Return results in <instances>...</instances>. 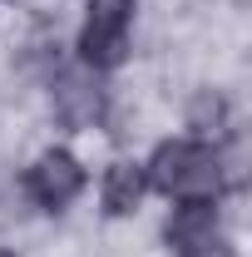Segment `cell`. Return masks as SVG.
Segmentation results:
<instances>
[{"instance_id": "6da1fadb", "label": "cell", "mask_w": 252, "mask_h": 257, "mask_svg": "<svg viewBox=\"0 0 252 257\" xmlns=\"http://www.w3.org/2000/svg\"><path fill=\"white\" fill-rule=\"evenodd\" d=\"M144 178L168 198H218L227 183V159L203 139H163L144 163Z\"/></svg>"}, {"instance_id": "7a4b0ae2", "label": "cell", "mask_w": 252, "mask_h": 257, "mask_svg": "<svg viewBox=\"0 0 252 257\" xmlns=\"http://www.w3.org/2000/svg\"><path fill=\"white\" fill-rule=\"evenodd\" d=\"M129 30H134V0H89L84 25H79V64L89 69H114L129 55Z\"/></svg>"}, {"instance_id": "3957f363", "label": "cell", "mask_w": 252, "mask_h": 257, "mask_svg": "<svg viewBox=\"0 0 252 257\" xmlns=\"http://www.w3.org/2000/svg\"><path fill=\"white\" fill-rule=\"evenodd\" d=\"M50 99H55V119L64 128H94L109 114V89H104L99 69H89V64L60 69L50 84Z\"/></svg>"}, {"instance_id": "277c9868", "label": "cell", "mask_w": 252, "mask_h": 257, "mask_svg": "<svg viewBox=\"0 0 252 257\" xmlns=\"http://www.w3.org/2000/svg\"><path fill=\"white\" fill-rule=\"evenodd\" d=\"M84 183H89V173H84V163L74 159L69 149H45L25 168V193H30L35 208H45V213H64L84 193Z\"/></svg>"}, {"instance_id": "5b68a950", "label": "cell", "mask_w": 252, "mask_h": 257, "mask_svg": "<svg viewBox=\"0 0 252 257\" xmlns=\"http://www.w3.org/2000/svg\"><path fill=\"white\" fill-rule=\"evenodd\" d=\"M218 227H222L218 198H178V208L163 223V242L178 257H188L198 247H208V242H218Z\"/></svg>"}, {"instance_id": "8992f818", "label": "cell", "mask_w": 252, "mask_h": 257, "mask_svg": "<svg viewBox=\"0 0 252 257\" xmlns=\"http://www.w3.org/2000/svg\"><path fill=\"white\" fill-rule=\"evenodd\" d=\"M144 193H149V178H144V163L134 159H119L104 168V183H99V203H104V213L109 218H129L139 203H144Z\"/></svg>"}, {"instance_id": "52a82bcc", "label": "cell", "mask_w": 252, "mask_h": 257, "mask_svg": "<svg viewBox=\"0 0 252 257\" xmlns=\"http://www.w3.org/2000/svg\"><path fill=\"white\" fill-rule=\"evenodd\" d=\"M227 99L218 94V89H198V94L188 99V128H198V134H222L227 128Z\"/></svg>"}, {"instance_id": "ba28073f", "label": "cell", "mask_w": 252, "mask_h": 257, "mask_svg": "<svg viewBox=\"0 0 252 257\" xmlns=\"http://www.w3.org/2000/svg\"><path fill=\"white\" fill-rule=\"evenodd\" d=\"M188 257H237L227 242H208V247H198V252H188Z\"/></svg>"}, {"instance_id": "9c48e42d", "label": "cell", "mask_w": 252, "mask_h": 257, "mask_svg": "<svg viewBox=\"0 0 252 257\" xmlns=\"http://www.w3.org/2000/svg\"><path fill=\"white\" fill-rule=\"evenodd\" d=\"M0 257H20V252H10V247H0Z\"/></svg>"}]
</instances>
